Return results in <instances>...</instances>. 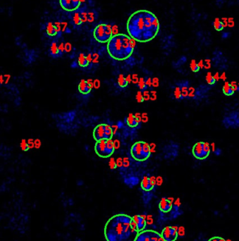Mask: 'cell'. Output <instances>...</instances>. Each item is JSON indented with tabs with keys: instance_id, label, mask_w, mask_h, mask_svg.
I'll use <instances>...</instances> for the list:
<instances>
[{
	"instance_id": "cell-34",
	"label": "cell",
	"mask_w": 239,
	"mask_h": 241,
	"mask_svg": "<svg viewBox=\"0 0 239 241\" xmlns=\"http://www.w3.org/2000/svg\"><path fill=\"white\" fill-rule=\"evenodd\" d=\"M186 61H187V59H186V57H184H184H181L180 59H179V60L177 61L176 66H181V65L185 64V63L186 62Z\"/></svg>"
},
{
	"instance_id": "cell-10",
	"label": "cell",
	"mask_w": 239,
	"mask_h": 241,
	"mask_svg": "<svg viewBox=\"0 0 239 241\" xmlns=\"http://www.w3.org/2000/svg\"><path fill=\"white\" fill-rule=\"evenodd\" d=\"M212 88V87L207 84H201L193 92L192 96L193 99L198 102H201L204 100L207 99Z\"/></svg>"
},
{
	"instance_id": "cell-21",
	"label": "cell",
	"mask_w": 239,
	"mask_h": 241,
	"mask_svg": "<svg viewBox=\"0 0 239 241\" xmlns=\"http://www.w3.org/2000/svg\"><path fill=\"white\" fill-rule=\"evenodd\" d=\"M222 92L224 95L227 97H231L235 94L234 85L231 83L226 82L225 83L222 87Z\"/></svg>"
},
{
	"instance_id": "cell-4",
	"label": "cell",
	"mask_w": 239,
	"mask_h": 241,
	"mask_svg": "<svg viewBox=\"0 0 239 241\" xmlns=\"http://www.w3.org/2000/svg\"><path fill=\"white\" fill-rule=\"evenodd\" d=\"M131 154L135 160L144 161L150 157L151 154V147L146 142L138 141L132 145Z\"/></svg>"
},
{
	"instance_id": "cell-25",
	"label": "cell",
	"mask_w": 239,
	"mask_h": 241,
	"mask_svg": "<svg viewBox=\"0 0 239 241\" xmlns=\"http://www.w3.org/2000/svg\"><path fill=\"white\" fill-rule=\"evenodd\" d=\"M212 26H213L214 29L215 30V31H218V32L223 31L224 28V23H223V22L219 18L214 19V21L212 22Z\"/></svg>"
},
{
	"instance_id": "cell-16",
	"label": "cell",
	"mask_w": 239,
	"mask_h": 241,
	"mask_svg": "<svg viewBox=\"0 0 239 241\" xmlns=\"http://www.w3.org/2000/svg\"><path fill=\"white\" fill-rule=\"evenodd\" d=\"M45 33L48 37L54 38L59 34V28L55 23L52 22H47L45 24Z\"/></svg>"
},
{
	"instance_id": "cell-41",
	"label": "cell",
	"mask_w": 239,
	"mask_h": 241,
	"mask_svg": "<svg viewBox=\"0 0 239 241\" xmlns=\"http://www.w3.org/2000/svg\"><path fill=\"white\" fill-rule=\"evenodd\" d=\"M129 160L128 159H124V161H123V166H126L127 167L128 166H129Z\"/></svg>"
},
{
	"instance_id": "cell-33",
	"label": "cell",
	"mask_w": 239,
	"mask_h": 241,
	"mask_svg": "<svg viewBox=\"0 0 239 241\" xmlns=\"http://www.w3.org/2000/svg\"><path fill=\"white\" fill-rule=\"evenodd\" d=\"M109 165H110L111 169H114V168H116L117 167V162L114 161V158H111V159L110 160V162H109Z\"/></svg>"
},
{
	"instance_id": "cell-5",
	"label": "cell",
	"mask_w": 239,
	"mask_h": 241,
	"mask_svg": "<svg viewBox=\"0 0 239 241\" xmlns=\"http://www.w3.org/2000/svg\"><path fill=\"white\" fill-rule=\"evenodd\" d=\"M113 36L112 27L107 23H100L95 28L93 37L100 43H106L110 41Z\"/></svg>"
},
{
	"instance_id": "cell-1",
	"label": "cell",
	"mask_w": 239,
	"mask_h": 241,
	"mask_svg": "<svg viewBox=\"0 0 239 241\" xmlns=\"http://www.w3.org/2000/svg\"><path fill=\"white\" fill-rule=\"evenodd\" d=\"M159 21L152 12L138 10L129 16L126 29L129 36L138 43H147L157 36Z\"/></svg>"
},
{
	"instance_id": "cell-22",
	"label": "cell",
	"mask_w": 239,
	"mask_h": 241,
	"mask_svg": "<svg viewBox=\"0 0 239 241\" xmlns=\"http://www.w3.org/2000/svg\"><path fill=\"white\" fill-rule=\"evenodd\" d=\"M140 186H141L142 189L146 192L152 191L154 186V185L152 183V182H151L150 178L147 176L143 177V180H142L141 181V184H140Z\"/></svg>"
},
{
	"instance_id": "cell-37",
	"label": "cell",
	"mask_w": 239,
	"mask_h": 241,
	"mask_svg": "<svg viewBox=\"0 0 239 241\" xmlns=\"http://www.w3.org/2000/svg\"><path fill=\"white\" fill-rule=\"evenodd\" d=\"M208 241H226L224 238L223 237H219V236H214L211 237V238Z\"/></svg>"
},
{
	"instance_id": "cell-24",
	"label": "cell",
	"mask_w": 239,
	"mask_h": 241,
	"mask_svg": "<svg viewBox=\"0 0 239 241\" xmlns=\"http://www.w3.org/2000/svg\"><path fill=\"white\" fill-rule=\"evenodd\" d=\"M78 63L79 66L82 68H85L86 66H88L90 61L87 59V56H85L83 53H80L79 54Z\"/></svg>"
},
{
	"instance_id": "cell-12",
	"label": "cell",
	"mask_w": 239,
	"mask_h": 241,
	"mask_svg": "<svg viewBox=\"0 0 239 241\" xmlns=\"http://www.w3.org/2000/svg\"><path fill=\"white\" fill-rule=\"evenodd\" d=\"M81 0H59V4L64 11L73 12L78 9Z\"/></svg>"
},
{
	"instance_id": "cell-43",
	"label": "cell",
	"mask_w": 239,
	"mask_h": 241,
	"mask_svg": "<svg viewBox=\"0 0 239 241\" xmlns=\"http://www.w3.org/2000/svg\"><path fill=\"white\" fill-rule=\"evenodd\" d=\"M152 81H151V79L150 78H148L147 80L145 81V84H146V86L148 85V86H150L151 84H152Z\"/></svg>"
},
{
	"instance_id": "cell-14",
	"label": "cell",
	"mask_w": 239,
	"mask_h": 241,
	"mask_svg": "<svg viewBox=\"0 0 239 241\" xmlns=\"http://www.w3.org/2000/svg\"><path fill=\"white\" fill-rule=\"evenodd\" d=\"M71 21L73 24L75 26H81L84 22L85 21L87 18V14L85 11L83 10L78 9L72 12L71 14Z\"/></svg>"
},
{
	"instance_id": "cell-23",
	"label": "cell",
	"mask_w": 239,
	"mask_h": 241,
	"mask_svg": "<svg viewBox=\"0 0 239 241\" xmlns=\"http://www.w3.org/2000/svg\"><path fill=\"white\" fill-rule=\"evenodd\" d=\"M126 124L129 127L135 128L138 126L139 121L137 119L136 116L133 115V114H129V115L126 118Z\"/></svg>"
},
{
	"instance_id": "cell-28",
	"label": "cell",
	"mask_w": 239,
	"mask_h": 241,
	"mask_svg": "<svg viewBox=\"0 0 239 241\" xmlns=\"http://www.w3.org/2000/svg\"><path fill=\"white\" fill-rule=\"evenodd\" d=\"M118 84H119V87H122V88H124V87H127L128 84H129V82L126 80V78L122 74H120L118 77Z\"/></svg>"
},
{
	"instance_id": "cell-17",
	"label": "cell",
	"mask_w": 239,
	"mask_h": 241,
	"mask_svg": "<svg viewBox=\"0 0 239 241\" xmlns=\"http://www.w3.org/2000/svg\"><path fill=\"white\" fill-rule=\"evenodd\" d=\"M93 83L91 80H88L87 81L82 80L78 85V90L81 94L87 95L90 92Z\"/></svg>"
},
{
	"instance_id": "cell-29",
	"label": "cell",
	"mask_w": 239,
	"mask_h": 241,
	"mask_svg": "<svg viewBox=\"0 0 239 241\" xmlns=\"http://www.w3.org/2000/svg\"><path fill=\"white\" fill-rule=\"evenodd\" d=\"M114 135V131L112 128L111 127L110 125L105 124V139L109 140V139H112Z\"/></svg>"
},
{
	"instance_id": "cell-20",
	"label": "cell",
	"mask_w": 239,
	"mask_h": 241,
	"mask_svg": "<svg viewBox=\"0 0 239 241\" xmlns=\"http://www.w3.org/2000/svg\"><path fill=\"white\" fill-rule=\"evenodd\" d=\"M159 208L163 213L169 212L172 209V202L166 198H162L159 203Z\"/></svg>"
},
{
	"instance_id": "cell-44",
	"label": "cell",
	"mask_w": 239,
	"mask_h": 241,
	"mask_svg": "<svg viewBox=\"0 0 239 241\" xmlns=\"http://www.w3.org/2000/svg\"><path fill=\"white\" fill-rule=\"evenodd\" d=\"M4 77H3L2 75H0V85H1V84L4 83Z\"/></svg>"
},
{
	"instance_id": "cell-30",
	"label": "cell",
	"mask_w": 239,
	"mask_h": 241,
	"mask_svg": "<svg viewBox=\"0 0 239 241\" xmlns=\"http://www.w3.org/2000/svg\"><path fill=\"white\" fill-rule=\"evenodd\" d=\"M190 68H191V71L194 72V73H198V72H199L200 68H201L199 64H198V63L194 60L191 61V64H190Z\"/></svg>"
},
{
	"instance_id": "cell-3",
	"label": "cell",
	"mask_w": 239,
	"mask_h": 241,
	"mask_svg": "<svg viewBox=\"0 0 239 241\" xmlns=\"http://www.w3.org/2000/svg\"><path fill=\"white\" fill-rule=\"evenodd\" d=\"M107 52L112 59L117 61L127 59L133 54L135 40L129 36L119 33L112 36L107 43Z\"/></svg>"
},
{
	"instance_id": "cell-39",
	"label": "cell",
	"mask_w": 239,
	"mask_h": 241,
	"mask_svg": "<svg viewBox=\"0 0 239 241\" xmlns=\"http://www.w3.org/2000/svg\"><path fill=\"white\" fill-rule=\"evenodd\" d=\"M28 144L30 149L32 148V147H35L34 142H33V140H31V139H30V140H28Z\"/></svg>"
},
{
	"instance_id": "cell-15",
	"label": "cell",
	"mask_w": 239,
	"mask_h": 241,
	"mask_svg": "<svg viewBox=\"0 0 239 241\" xmlns=\"http://www.w3.org/2000/svg\"><path fill=\"white\" fill-rule=\"evenodd\" d=\"M95 151L98 156L102 158H108L107 151V139L97 141L95 145Z\"/></svg>"
},
{
	"instance_id": "cell-27",
	"label": "cell",
	"mask_w": 239,
	"mask_h": 241,
	"mask_svg": "<svg viewBox=\"0 0 239 241\" xmlns=\"http://www.w3.org/2000/svg\"><path fill=\"white\" fill-rule=\"evenodd\" d=\"M174 95L175 99L176 100H179V101L185 99V97H184L181 90L180 87H179L178 85L176 86L174 91Z\"/></svg>"
},
{
	"instance_id": "cell-13",
	"label": "cell",
	"mask_w": 239,
	"mask_h": 241,
	"mask_svg": "<svg viewBox=\"0 0 239 241\" xmlns=\"http://www.w3.org/2000/svg\"><path fill=\"white\" fill-rule=\"evenodd\" d=\"M178 230L174 226L165 227L161 233L164 241H176L178 238Z\"/></svg>"
},
{
	"instance_id": "cell-36",
	"label": "cell",
	"mask_w": 239,
	"mask_h": 241,
	"mask_svg": "<svg viewBox=\"0 0 239 241\" xmlns=\"http://www.w3.org/2000/svg\"><path fill=\"white\" fill-rule=\"evenodd\" d=\"M213 153L215 156H219L221 155V154H222V149L219 148V147H216V148L213 150Z\"/></svg>"
},
{
	"instance_id": "cell-45",
	"label": "cell",
	"mask_w": 239,
	"mask_h": 241,
	"mask_svg": "<svg viewBox=\"0 0 239 241\" xmlns=\"http://www.w3.org/2000/svg\"><path fill=\"white\" fill-rule=\"evenodd\" d=\"M234 88H235V92H239V84L234 85Z\"/></svg>"
},
{
	"instance_id": "cell-18",
	"label": "cell",
	"mask_w": 239,
	"mask_h": 241,
	"mask_svg": "<svg viewBox=\"0 0 239 241\" xmlns=\"http://www.w3.org/2000/svg\"><path fill=\"white\" fill-rule=\"evenodd\" d=\"M105 124H99L93 131V138L96 141L105 139Z\"/></svg>"
},
{
	"instance_id": "cell-11",
	"label": "cell",
	"mask_w": 239,
	"mask_h": 241,
	"mask_svg": "<svg viewBox=\"0 0 239 241\" xmlns=\"http://www.w3.org/2000/svg\"><path fill=\"white\" fill-rule=\"evenodd\" d=\"M65 46L62 43H59L57 40H54L50 44L49 52L50 55L53 58L60 57L64 53Z\"/></svg>"
},
{
	"instance_id": "cell-31",
	"label": "cell",
	"mask_w": 239,
	"mask_h": 241,
	"mask_svg": "<svg viewBox=\"0 0 239 241\" xmlns=\"http://www.w3.org/2000/svg\"><path fill=\"white\" fill-rule=\"evenodd\" d=\"M20 147L23 152H27V151H28L30 149V147H29L28 144V142L26 141L25 139H23V140H21V143H20Z\"/></svg>"
},
{
	"instance_id": "cell-2",
	"label": "cell",
	"mask_w": 239,
	"mask_h": 241,
	"mask_svg": "<svg viewBox=\"0 0 239 241\" xmlns=\"http://www.w3.org/2000/svg\"><path fill=\"white\" fill-rule=\"evenodd\" d=\"M139 231L133 217L118 214L107 221L104 229L107 241H135Z\"/></svg>"
},
{
	"instance_id": "cell-6",
	"label": "cell",
	"mask_w": 239,
	"mask_h": 241,
	"mask_svg": "<svg viewBox=\"0 0 239 241\" xmlns=\"http://www.w3.org/2000/svg\"><path fill=\"white\" fill-rule=\"evenodd\" d=\"M210 63L212 66L221 72L226 71L229 68L227 57L224 55L222 51L219 49H216L212 52V57L211 58Z\"/></svg>"
},
{
	"instance_id": "cell-9",
	"label": "cell",
	"mask_w": 239,
	"mask_h": 241,
	"mask_svg": "<svg viewBox=\"0 0 239 241\" xmlns=\"http://www.w3.org/2000/svg\"><path fill=\"white\" fill-rule=\"evenodd\" d=\"M135 241H164L161 234L153 230H145L140 232Z\"/></svg>"
},
{
	"instance_id": "cell-40",
	"label": "cell",
	"mask_w": 239,
	"mask_h": 241,
	"mask_svg": "<svg viewBox=\"0 0 239 241\" xmlns=\"http://www.w3.org/2000/svg\"><path fill=\"white\" fill-rule=\"evenodd\" d=\"M117 166L119 167H121L123 166V161L122 160V159H118V160L117 161Z\"/></svg>"
},
{
	"instance_id": "cell-38",
	"label": "cell",
	"mask_w": 239,
	"mask_h": 241,
	"mask_svg": "<svg viewBox=\"0 0 239 241\" xmlns=\"http://www.w3.org/2000/svg\"><path fill=\"white\" fill-rule=\"evenodd\" d=\"M230 36H231V33L229 32H224L221 34V38H222L223 40L228 39Z\"/></svg>"
},
{
	"instance_id": "cell-32",
	"label": "cell",
	"mask_w": 239,
	"mask_h": 241,
	"mask_svg": "<svg viewBox=\"0 0 239 241\" xmlns=\"http://www.w3.org/2000/svg\"><path fill=\"white\" fill-rule=\"evenodd\" d=\"M138 86H139L140 89L141 90H144L146 88V84H145V81L144 80V78H140L139 81H138Z\"/></svg>"
},
{
	"instance_id": "cell-7",
	"label": "cell",
	"mask_w": 239,
	"mask_h": 241,
	"mask_svg": "<svg viewBox=\"0 0 239 241\" xmlns=\"http://www.w3.org/2000/svg\"><path fill=\"white\" fill-rule=\"evenodd\" d=\"M221 124L226 129L239 128V111L231 110L223 116Z\"/></svg>"
},
{
	"instance_id": "cell-19",
	"label": "cell",
	"mask_w": 239,
	"mask_h": 241,
	"mask_svg": "<svg viewBox=\"0 0 239 241\" xmlns=\"http://www.w3.org/2000/svg\"><path fill=\"white\" fill-rule=\"evenodd\" d=\"M133 221L136 223L138 230L140 232L143 231L146 226V219L145 216L141 215H136L133 217Z\"/></svg>"
},
{
	"instance_id": "cell-8",
	"label": "cell",
	"mask_w": 239,
	"mask_h": 241,
	"mask_svg": "<svg viewBox=\"0 0 239 241\" xmlns=\"http://www.w3.org/2000/svg\"><path fill=\"white\" fill-rule=\"evenodd\" d=\"M211 153V146L208 142H198L193 145L192 154L195 158L198 160L206 159Z\"/></svg>"
},
{
	"instance_id": "cell-35",
	"label": "cell",
	"mask_w": 239,
	"mask_h": 241,
	"mask_svg": "<svg viewBox=\"0 0 239 241\" xmlns=\"http://www.w3.org/2000/svg\"><path fill=\"white\" fill-rule=\"evenodd\" d=\"M136 100L138 102H143L144 101V97L141 92H138V93H137Z\"/></svg>"
},
{
	"instance_id": "cell-26",
	"label": "cell",
	"mask_w": 239,
	"mask_h": 241,
	"mask_svg": "<svg viewBox=\"0 0 239 241\" xmlns=\"http://www.w3.org/2000/svg\"><path fill=\"white\" fill-rule=\"evenodd\" d=\"M206 81L207 85L211 86V87H214V86H215L216 84H217V80L214 75L211 74V73H208L206 76Z\"/></svg>"
},
{
	"instance_id": "cell-42",
	"label": "cell",
	"mask_w": 239,
	"mask_h": 241,
	"mask_svg": "<svg viewBox=\"0 0 239 241\" xmlns=\"http://www.w3.org/2000/svg\"><path fill=\"white\" fill-rule=\"evenodd\" d=\"M93 85H94L95 87H96V88H98V87H99V86H100V82H99V80H96L95 81L94 83H93Z\"/></svg>"
}]
</instances>
